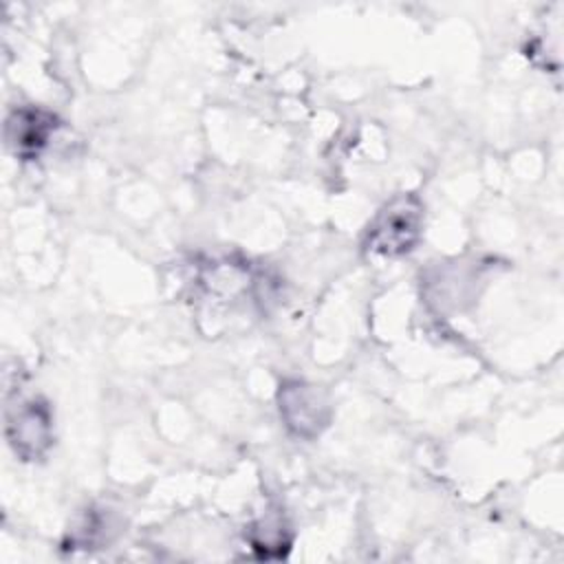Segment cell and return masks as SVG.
<instances>
[{
	"label": "cell",
	"instance_id": "cell-1",
	"mask_svg": "<svg viewBox=\"0 0 564 564\" xmlns=\"http://www.w3.org/2000/svg\"><path fill=\"white\" fill-rule=\"evenodd\" d=\"M425 225V207L416 194H399L390 198L366 229L364 247L372 256L401 258L410 253Z\"/></svg>",
	"mask_w": 564,
	"mask_h": 564
},
{
	"label": "cell",
	"instance_id": "cell-2",
	"mask_svg": "<svg viewBox=\"0 0 564 564\" xmlns=\"http://www.w3.org/2000/svg\"><path fill=\"white\" fill-rule=\"evenodd\" d=\"M278 410L286 430L297 438H317L333 414L328 392L302 379H286L278 390Z\"/></svg>",
	"mask_w": 564,
	"mask_h": 564
},
{
	"label": "cell",
	"instance_id": "cell-3",
	"mask_svg": "<svg viewBox=\"0 0 564 564\" xmlns=\"http://www.w3.org/2000/svg\"><path fill=\"white\" fill-rule=\"evenodd\" d=\"M7 441L22 460L42 458L53 445V412L40 397L7 408Z\"/></svg>",
	"mask_w": 564,
	"mask_h": 564
},
{
	"label": "cell",
	"instance_id": "cell-4",
	"mask_svg": "<svg viewBox=\"0 0 564 564\" xmlns=\"http://www.w3.org/2000/svg\"><path fill=\"white\" fill-rule=\"evenodd\" d=\"M57 128L59 119L53 112L35 106H20L7 117L4 141L18 159L33 161L48 148Z\"/></svg>",
	"mask_w": 564,
	"mask_h": 564
},
{
	"label": "cell",
	"instance_id": "cell-5",
	"mask_svg": "<svg viewBox=\"0 0 564 564\" xmlns=\"http://www.w3.org/2000/svg\"><path fill=\"white\" fill-rule=\"evenodd\" d=\"M286 527L280 516H267L249 527V542L256 551H260V557H282V546L289 544V538L284 535Z\"/></svg>",
	"mask_w": 564,
	"mask_h": 564
}]
</instances>
